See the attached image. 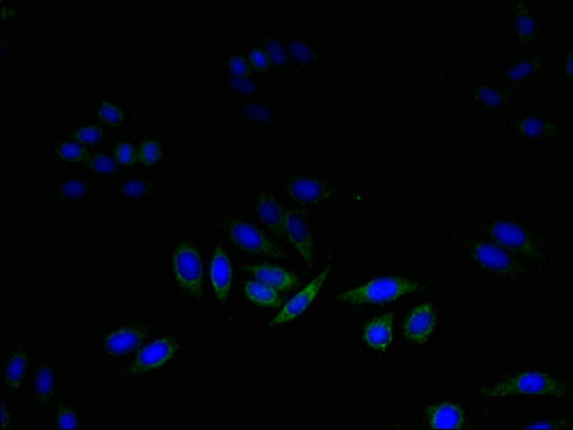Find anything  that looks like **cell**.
Instances as JSON below:
<instances>
[{
  "mask_svg": "<svg viewBox=\"0 0 573 430\" xmlns=\"http://www.w3.org/2000/svg\"><path fill=\"white\" fill-rule=\"evenodd\" d=\"M461 224L496 241L545 277L562 268V255L555 251L552 239L535 219L513 214H496L486 208Z\"/></svg>",
  "mask_w": 573,
  "mask_h": 430,
  "instance_id": "cell-2",
  "label": "cell"
},
{
  "mask_svg": "<svg viewBox=\"0 0 573 430\" xmlns=\"http://www.w3.org/2000/svg\"><path fill=\"white\" fill-rule=\"evenodd\" d=\"M241 294H244L246 302L258 308L279 311L284 306V299H282L279 291L262 283V281L252 279V277L241 286Z\"/></svg>",
  "mask_w": 573,
  "mask_h": 430,
  "instance_id": "cell-37",
  "label": "cell"
},
{
  "mask_svg": "<svg viewBox=\"0 0 573 430\" xmlns=\"http://www.w3.org/2000/svg\"><path fill=\"white\" fill-rule=\"evenodd\" d=\"M66 396L68 379L60 353L53 344H47L43 351L35 356L24 397L34 415H49L52 407Z\"/></svg>",
  "mask_w": 573,
  "mask_h": 430,
  "instance_id": "cell-9",
  "label": "cell"
},
{
  "mask_svg": "<svg viewBox=\"0 0 573 430\" xmlns=\"http://www.w3.org/2000/svg\"><path fill=\"white\" fill-rule=\"evenodd\" d=\"M161 326L163 325L153 319H119L105 322L97 334L98 361L107 366L127 361L153 338Z\"/></svg>",
  "mask_w": 573,
  "mask_h": 430,
  "instance_id": "cell-10",
  "label": "cell"
},
{
  "mask_svg": "<svg viewBox=\"0 0 573 430\" xmlns=\"http://www.w3.org/2000/svg\"><path fill=\"white\" fill-rule=\"evenodd\" d=\"M394 329H396V315L393 312L375 316L362 327L361 342L370 351L387 353L394 343V333H396Z\"/></svg>",
  "mask_w": 573,
  "mask_h": 430,
  "instance_id": "cell-32",
  "label": "cell"
},
{
  "mask_svg": "<svg viewBox=\"0 0 573 430\" xmlns=\"http://www.w3.org/2000/svg\"><path fill=\"white\" fill-rule=\"evenodd\" d=\"M437 312L433 303L418 304L402 322V334L411 346H424L436 333Z\"/></svg>",
  "mask_w": 573,
  "mask_h": 430,
  "instance_id": "cell-28",
  "label": "cell"
},
{
  "mask_svg": "<svg viewBox=\"0 0 573 430\" xmlns=\"http://www.w3.org/2000/svg\"><path fill=\"white\" fill-rule=\"evenodd\" d=\"M521 96L522 93L514 91L497 76H473L472 79L461 83L458 91L451 97L472 106L478 114L503 118L512 111Z\"/></svg>",
  "mask_w": 573,
  "mask_h": 430,
  "instance_id": "cell-14",
  "label": "cell"
},
{
  "mask_svg": "<svg viewBox=\"0 0 573 430\" xmlns=\"http://www.w3.org/2000/svg\"><path fill=\"white\" fill-rule=\"evenodd\" d=\"M513 429H553V430H572L573 415L572 412L565 409H544L534 410L531 414L522 416V418L514 419L512 422Z\"/></svg>",
  "mask_w": 573,
  "mask_h": 430,
  "instance_id": "cell-35",
  "label": "cell"
},
{
  "mask_svg": "<svg viewBox=\"0 0 573 430\" xmlns=\"http://www.w3.org/2000/svg\"><path fill=\"white\" fill-rule=\"evenodd\" d=\"M60 136L70 138L91 151L110 147L115 140V132L88 115L62 127Z\"/></svg>",
  "mask_w": 573,
  "mask_h": 430,
  "instance_id": "cell-29",
  "label": "cell"
},
{
  "mask_svg": "<svg viewBox=\"0 0 573 430\" xmlns=\"http://www.w3.org/2000/svg\"><path fill=\"white\" fill-rule=\"evenodd\" d=\"M420 423L424 429H473L470 407L454 397H437L424 403L420 409Z\"/></svg>",
  "mask_w": 573,
  "mask_h": 430,
  "instance_id": "cell-23",
  "label": "cell"
},
{
  "mask_svg": "<svg viewBox=\"0 0 573 430\" xmlns=\"http://www.w3.org/2000/svg\"><path fill=\"white\" fill-rule=\"evenodd\" d=\"M421 283L407 276L385 275L374 277L365 283L341 291L335 298V304L344 311L362 307H384L389 303L418 293Z\"/></svg>",
  "mask_w": 573,
  "mask_h": 430,
  "instance_id": "cell-12",
  "label": "cell"
},
{
  "mask_svg": "<svg viewBox=\"0 0 573 430\" xmlns=\"http://www.w3.org/2000/svg\"><path fill=\"white\" fill-rule=\"evenodd\" d=\"M276 188L289 203L313 214L334 205H365L370 201V191L349 186L329 173H281Z\"/></svg>",
  "mask_w": 573,
  "mask_h": 430,
  "instance_id": "cell-6",
  "label": "cell"
},
{
  "mask_svg": "<svg viewBox=\"0 0 573 430\" xmlns=\"http://www.w3.org/2000/svg\"><path fill=\"white\" fill-rule=\"evenodd\" d=\"M447 243L463 260L470 275L496 287H523L544 283L546 277L496 241L460 224L450 228Z\"/></svg>",
  "mask_w": 573,
  "mask_h": 430,
  "instance_id": "cell-3",
  "label": "cell"
},
{
  "mask_svg": "<svg viewBox=\"0 0 573 430\" xmlns=\"http://www.w3.org/2000/svg\"><path fill=\"white\" fill-rule=\"evenodd\" d=\"M88 116L113 132H127L133 128V106L119 93H96L89 102Z\"/></svg>",
  "mask_w": 573,
  "mask_h": 430,
  "instance_id": "cell-24",
  "label": "cell"
},
{
  "mask_svg": "<svg viewBox=\"0 0 573 430\" xmlns=\"http://www.w3.org/2000/svg\"><path fill=\"white\" fill-rule=\"evenodd\" d=\"M573 397L572 378L549 366H510L489 376L470 392L476 406L500 405H565Z\"/></svg>",
  "mask_w": 573,
  "mask_h": 430,
  "instance_id": "cell-1",
  "label": "cell"
},
{
  "mask_svg": "<svg viewBox=\"0 0 573 430\" xmlns=\"http://www.w3.org/2000/svg\"><path fill=\"white\" fill-rule=\"evenodd\" d=\"M239 49L248 58L254 75L261 76V78H273L272 62L269 60L265 48L262 47L261 42L253 38L252 43L244 45Z\"/></svg>",
  "mask_w": 573,
  "mask_h": 430,
  "instance_id": "cell-41",
  "label": "cell"
},
{
  "mask_svg": "<svg viewBox=\"0 0 573 430\" xmlns=\"http://www.w3.org/2000/svg\"><path fill=\"white\" fill-rule=\"evenodd\" d=\"M235 118L249 132H272L279 128V101L275 98H253L236 102Z\"/></svg>",
  "mask_w": 573,
  "mask_h": 430,
  "instance_id": "cell-25",
  "label": "cell"
},
{
  "mask_svg": "<svg viewBox=\"0 0 573 430\" xmlns=\"http://www.w3.org/2000/svg\"><path fill=\"white\" fill-rule=\"evenodd\" d=\"M49 152H51L53 167L68 174L79 173L87 164L92 151L58 134L57 138L49 140Z\"/></svg>",
  "mask_w": 573,
  "mask_h": 430,
  "instance_id": "cell-30",
  "label": "cell"
},
{
  "mask_svg": "<svg viewBox=\"0 0 573 430\" xmlns=\"http://www.w3.org/2000/svg\"><path fill=\"white\" fill-rule=\"evenodd\" d=\"M35 362L33 336L26 320L17 322L12 342L3 349L0 357V393L24 396L26 382Z\"/></svg>",
  "mask_w": 573,
  "mask_h": 430,
  "instance_id": "cell-15",
  "label": "cell"
},
{
  "mask_svg": "<svg viewBox=\"0 0 573 430\" xmlns=\"http://www.w3.org/2000/svg\"><path fill=\"white\" fill-rule=\"evenodd\" d=\"M111 154H113L116 163L125 172L138 167V147L136 138L121 137L115 138L109 147Z\"/></svg>",
  "mask_w": 573,
  "mask_h": 430,
  "instance_id": "cell-40",
  "label": "cell"
},
{
  "mask_svg": "<svg viewBox=\"0 0 573 430\" xmlns=\"http://www.w3.org/2000/svg\"><path fill=\"white\" fill-rule=\"evenodd\" d=\"M245 200L249 214L265 228L269 235L285 243L284 227L288 200L282 195V192L267 184H259L253 188L252 194Z\"/></svg>",
  "mask_w": 573,
  "mask_h": 430,
  "instance_id": "cell-19",
  "label": "cell"
},
{
  "mask_svg": "<svg viewBox=\"0 0 573 430\" xmlns=\"http://www.w3.org/2000/svg\"><path fill=\"white\" fill-rule=\"evenodd\" d=\"M335 271H337V260L331 258L311 281L298 289L297 293L284 303V306L267 322V329L272 331L284 330L311 315Z\"/></svg>",
  "mask_w": 573,
  "mask_h": 430,
  "instance_id": "cell-17",
  "label": "cell"
},
{
  "mask_svg": "<svg viewBox=\"0 0 573 430\" xmlns=\"http://www.w3.org/2000/svg\"><path fill=\"white\" fill-rule=\"evenodd\" d=\"M210 74H225L232 76H258L254 75L252 66H250L248 58L240 51L239 48L235 52L221 53L210 61Z\"/></svg>",
  "mask_w": 573,
  "mask_h": 430,
  "instance_id": "cell-38",
  "label": "cell"
},
{
  "mask_svg": "<svg viewBox=\"0 0 573 430\" xmlns=\"http://www.w3.org/2000/svg\"><path fill=\"white\" fill-rule=\"evenodd\" d=\"M510 17V47L526 51L540 49L545 45V17L532 0L508 3Z\"/></svg>",
  "mask_w": 573,
  "mask_h": 430,
  "instance_id": "cell-18",
  "label": "cell"
},
{
  "mask_svg": "<svg viewBox=\"0 0 573 430\" xmlns=\"http://www.w3.org/2000/svg\"><path fill=\"white\" fill-rule=\"evenodd\" d=\"M284 35L292 75L302 76L324 66L325 47L316 36L297 25H290Z\"/></svg>",
  "mask_w": 573,
  "mask_h": 430,
  "instance_id": "cell-22",
  "label": "cell"
},
{
  "mask_svg": "<svg viewBox=\"0 0 573 430\" xmlns=\"http://www.w3.org/2000/svg\"><path fill=\"white\" fill-rule=\"evenodd\" d=\"M284 232L285 243L309 271H315L324 257V228L317 222L316 214L288 201Z\"/></svg>",
  "mask_w": 573,
  "mask_h": 430,
  "instance_id": "cell-13",
  "label": "cell"
},
{
  "mask_svg": "<svg viewBox=\"0 0 573 430\" xmlns=\"http://www.w3.org/2000/svg\"><path fill=\"white\" fill-rule=\"evenodd\" d=\"M208 240V295L217 312V320H235L233 290H235V260L229 245L217 232L210 231Z\"/></svg>",
  "mask_w": 573,
  "mask_h": 430,
  "instance_id": "cell-11",
  "label": "cell"
},
{
  "mask_svg": "<svg viewBox=\"0 0 573 430\" xmlns=\"http://www.w3.org/2000/svg\"><path fill=\"white\" fill-rule=\"evenodd\" d=\"M209 230L217 232L232 251L261 260L295 262L297 254L276 239L249 214L246 200H233L209 222Z\"/></svg>",
  "mask_w": 573,
  "mask_h": 430,
  "instance_id": "cell-5",
  "label": "cell"
},
{
  "mask_svg": "<svg viewBox=\"0 0 573 430\" xmlns=\"http://www.w3.org/2000/svg\"><path fill=\"white\" fill-rule=\"evenodd\" d=\"M254 39L265 48L269 60L272 62L273 78L275 76L276 78H285V76L292 74L284 33H279L276 28H269L254 36Z\"/></svg>",
  "mask_w": 573,
  "mask_h": 430,
  "instance_id": "cell-33",
  "label": "cell"
},
{
  "mask_svg": "<svg viewBox=\"0 0 573 430\" xmlns=\"http://www.w3.org/2000/svg\"><path fill=\"white\" fill-rule=\"evenodd\" d=\"M160 195V173L140 167L127 172L115 186V199L125 207L154 205L159 203Z\"/></svg>",
  "mask_w": 573,
  "mask_h": 430,
  "instance_id": "cell-21",
  "label": "cell"
},
{
  "mask_svg": "<svg viewBox=\"0 0 573 430\" xmlns=\"http://www.w3.org/2000/svg\"><path fill=\"white\" fill-rule=\"evenodd\" d=\"M189 342L182 329L161 326L160 330L125 362L105 367L109 379H164L182 366Z\"/></svg>",
  "mask_w": 573,
  "mask_h": 430,
  "instance_id": "cell-7",
  "label": "cell"
},
{
  "mask_svg": "<svg viewBox=\"0 0 573 430\" xmlns=\"http://www.w3.org/2000/svg\"><path fill=\"white\" fill-rule=\"evenodd\" d=\"M217 91L226 97L229 104L239 101L253 100L267 96L271 80L261 76H232L225 74H210Z\"/></svg>",
  "mask_w": 573,
  "mask_h": 430,
  "instance_id": "cell-26",
  "label": "cell"
},
{
  "mask_svg": "<svg viewBox=\"0 0 573 430\" xmlns=\"http://www.w3.org/2000/svg\"><path fill=\"white\" fill-rule=\"evenodd\" d=\"M552 60L545 52L519 51L501 64L497 78L519 93L526 92L532 85L544 79Z\"/></svg>",
  "mask_w": 573,
  "mask_h": 430,
  "instance_id": "cell-20",
  "label": "cell"
},
{
  "mask_svg": "<svg viewBox=\"0 0 573 430\" xmlns=\"http://www.w3.org/2000/svg\"><path fill=\"white\" fill-rule=\"evenodd\" d=\"M505 127L514 143L535 151L562 150L572 137L570 125L559 116L548 114L541 101L509 115Z\"/></svg>",
  "mask_w": 573,
  "mask_h": 430,
  "instance_id": "cell-8",
  "label": "cell"
},
{
  "mask_svg": "<svg viewBox=\"0 0 573 430\" xmlns=\"http://www.w3.org/2000/svg\"><path fill=\"white\" fill-rule=\"evenodd\" d=\"M97 199V184L83 173H68L60 181L30 190L24 195L26 205L78 207L92 204Z\"/></svg>",
  "mask_w": 573,
  "mask_h": 430,
  "instance_id": "cell-16",
  "label": "cell"
},
{
  "mask_svg": "<svg viewBox=\"0 0 573 430\" xmlns=\"http://www.w3.org/2000/svg\"><path fill=\"white\" fill-rule=\"evenodd\" d=\"M87 406L78 399L68 396L61 399L52 407L51 425L53 430L61 429H87Z\"/></svg>",
  "mask_w": 573,
  "mask_h": 430,
  "instance_id": "cell-36",
  "label": "cell"
},
{
  "mask_svg": "<svg viewBox=\"0 0 573 430\" xmlns=\"http://www.w3.org/2000/svg\"><path fill=\"white\" fill-rule=\"evenodd\" d=\"M138 167L159 173L170 164V147L165 136L137 138Z\"/></svg>",
  "mask_w": 573,
  "mask_h": 430,
  "instance_id": "cell-34",
  "label": "cell"
},
{
  "mask_svg": "<svg viewBox=\"0 0 573 430\" xmlns=\"http://www.w3.org/2000/svg\"><path fill=\"white\" fill-rule=\"evenodd\" d=\"M240 270L252 279L273 287L281 294L290 293L302 284V279L297 273L281 266V264L265 262V260L259 263L241 264Z\"/></svg>",
  "mask_w": 573,
  "mask_h": 430,
  "instance_id": "cell-27",
  "label": "cell"
},
{
  "mask_svg": "<svg viewBox=\"0 0 573 430\" xmlns=\"http://www.w3.org/2000/svg\"><path fill=\"white\" fill-rule=\"evenodd\" d=\"M0 430H25L24 419L15 405V396L0 393Z\"/></svg>",
  "mask_w": 573,
  "mask_h": 430,
  "instance_id": "cell-42",
  "label": "cell"
},
{
  "mask_svg": "<svg viewBox=\"0 0 573 430\" xmlns=\"http://www.w3.org/2000/svg\"><path fill=\"white\" fill-rule=\"evenodd\" d=\"M572 58L573 51L571 47L559 48L555 52L553 61V76L557 83L561 84L563 89V96L561 100H565L566 97L572 96Z\"/></svg>",
  "mask_w": 573,
  "mask_h": 430,
  "instance_id": "cell-39",
  "label": "cell"
},
{
  "mask_svg": "<svg viewBox=\"0 0 573 430\" xmlns=\"http://www.w3.org/2000/svg\"><path fill=\"white\" fill-rule=\"evenodd\" d=\"M164 279L174 298L191 306L209 302L208 240L200 235H178L165 245Z\"/></svg>",
  "mask_w": 573,
  "mask_h": 430,
  "instance_id": "cell-4",
  "label": "cell"
},
{
  "mask_svg": "<svg viewBox=\"0 0 573 430\" xmlns=\"http://www.w3.org/2000/svg\"><path fill=\"white\" fill-rule=\"evenodd\" d=\"M79 173L91 178L97 184V187H115L120 182V179L127 174L116 163L109 147L102 148V150H94L91 155H89L87 164L84 165V168Z\"/></svg>",
  "mask_w": 573,
  "mask_h": 430,
  "instance_id": "cell-31",
  "label": "cell"
}]
</instances>
